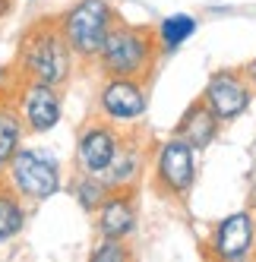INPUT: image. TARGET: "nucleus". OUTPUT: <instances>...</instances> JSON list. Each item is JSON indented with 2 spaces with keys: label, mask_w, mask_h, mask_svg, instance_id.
Returning a JSON list of instances; mask_svg holds the SVG:
<instances>
[{
  "label": "nucleus",
  "mask_w": 256,
  "mask_h": 262,
  "mask_svg": "<svg viewBox=\"0 0 256 262\" xmlns=\"http://www.w3.org/2000/svg\"><path fill=\"white\" fill-rule=\"evenodd\" d=\"M73 48L67 45L57 19H41L26 29L19 51H16V70L23 79H41L48 85H67L73 76Z\"/></svg>",
  "instance_id": "nucleus-1"
},
{
  "label": "nucleus",
  "mask_w": 256,
  "mask_h": 262,
  "mask_svg": "<svg viewBox=\"0 0 256 262\" xmlns=\"http://www.w3.org/2000/svg\"><path fill=\"white\" fill-rule=\"evenodd\" d=\"M158 38H155V29H145V26H130L117 19L108 32V38L98 51V67L104 76H133L142 79L145 73L152 70L155 57H158Z\"/></svg>",
  "instance_id": "nucleus-2"
},
{
  "label": "nucleus",
  "mask_w": 256,
  "mask_h": 262,
  "mask_svg": "<svg viewBox=\"0 0 256 262\" xmlns=\"http://www.w3.org/2000/svg\"><path fill=\"white\" fill-rule=\"evenodd\" d=\"M57 23L73 54L82 60H95L108 32L117 23V13L108 0H76L63 16H57Z\"/></svg>",
  "instance_id": "nucleus-3"
},
{
  "label": "nucleus",
  "mask_w": 256,
  "mask_h": 262,
  "mask_svg": "<svg viewBox=\"0 0 256 262\" xmlns=\"http://www.w3.org/2000/svg\"><path fill=\"white\" fill-rule=\"evenodd\" d=\"M7 180L13 193L26 202H45L60 190V164L51 152L41 148H23L13 155L7 167Z\"/></svg>",
  "instance_id": "nucleus-4"
},
{
  "label": "nucleus",
  "mask_w": 256,
  "mask_h": 262,
  "mask_svg": "<svg viewBox=\"0 0 256 262\" xmlns=\"http://www.w3.org/2000/svg\"><path fill=\"white\" fill-rule=\"evenodd\" d=\"M155 164V186L164 196L187 199L193 183H196V148L187 139H168L158 145V152L152 158Z\"/></svg>",
  "instance_id": "nucleus-5"
},
{
  "label": "nucleus",
  "mask_w": 256,
  "mask_h": 262,
  "mask_svg": "<svg viewBox=\"0 0 256 262\" xmlns=\"http://www.w3.org/2000/svg\"><path fill=\"white\" fill-rule=\"evenodd\" d=\"M16 114H19L26 133H51L63 117V101H60V89L48 85L41 79H23L19 92H16Z\"/></svg>",
  "instance_id": "nucleus-6"
},
{
  "label": "nucleus",
  "mask_w": 256,
  "mask_h": 262,
  "mask_svg": "<svg viewBox=\"0 0 256 262\" xmlns=\"http://www.w3.org/2000/svg\"><path fill=\"white\" fill-rule=\"evenodd\" d=\"M250 98H253V79H247L241 70L212 73L203 92V101L218 123H234L237 117H244L250 107Z\"/></svg>",
  "instance_id": "nucleus-7"
},
{
  "label": "nucleus",
  "mask_w": 256,
  "mask_h": 262,
  "mask_svg": "<svg viewBox=\"0 0 256 262\" xmlns=\"http://www.w3.org/2000/svg\"><path fill=\"white\" fill-rule=\"evenodd\" d=\"M117 145H120L117 123H111L108 117L89 120L76 136V171L101 177L108 167H111Z\"/></svg>",
  "instance_id": "nucleus-8"
},
{
  "label": "nucleus",
  "mask_w": 256,
  "mask_h": 262,
  "mask_svg": "<svg viewBox=\"0 0 256 262\" xmlns=\"http://www.w3.org/2000/svg\"><path fill=\"white\" fill-rule=\"evenodd\" d=\"M145 107H149V98H145L142 79L133 76H104L101 89H98V114L108 117L111 123H136Z\"/></svg>",
  "instance_id": "nucleus-9"
},
{
  "label": "nucleus",
  "mask_w": 256,
  "mask_h": 262,
  "mask_svg": "<svg viewBox=\"0 0 256 262\" xmlns=\"http://www.w3.org/2000/svg\"><path fill=\"white\" fill-rule=\"evenodd\" d=\"M256 247V221L250 212H234L225 221L215 224L212 231V256L225 259V262H241L247 256H253Z\"/></svg>",
  "instance_id": "nucleus-10"
},
{
  "label": "nucleus",
  "mask_w": 256,
  "mask_h": 262,
  "mask_svg": "<svg viewBox=\"0 0 256 262\" xmlns=\"http://www.w3.org/2000/svg\"><path fill=\"white\" fill-rule=\"evenodd\" d=\"M95 228H98L101 237H114V240H126L136 231V196H133V186L111 190L104 196V202L95 209Z\"/></svg>",
  "instance_id": "nucleus-11"
},
{
  "label": "nucleus",
  "mask_w": 256,
  "mask_h": 262,
  "mask_svg": "<svg viewBox=\"0 0 256 262\" xmlns=\"http://www.w3.org/2000/svg\"><path fill=\"white\" fill-rule=\"evenodd\" d=\"M142 167H145V148H142V142L133 139V136H120L114 161H111V167H108L101 177H104V183L111 186V190H123V186H133L136 183V177L142 174Z\"/></svg>",
  "instance_id": "nucleus-12"
},
{
  "label": "nucleus",
  "mask_w": 256,
  "mask_h": 262,
  "mask_svg": "<svg viewBox=\"0 0 256 262\" xmlns=\"http://www.w3.org/2000/svg\"><path fill=\"white\" fill-rule=\"evenodd\" d=\"M218 126H222V123L215 120V114L206 107V101L196 98V101L184 111V117H180V123H177V129H174V136L187 139V142L196 148V152H203V148H209V145L215 142Z\"/></svg>",
  "instance_id": "nucleus-13"
},
{
  "label": "nucleus",
  "mask_w": 256,
  "mask_h": 262,
  "mask_svg": "<svg viewBox=\"0 0 256 262\" xmlns=\"http://www.w3.org/2000/svg\"><path fill=\"white\" fill-rule=\"evenodd\" d=\"M23 136H26V126H23L19 114H16V107L0 104V174H7L13 155L23 145Z\"/></svg>",
  "instance_id": "nucleus-14"
},
{
  "label": "nucleus",
  "mask_w": 256,
  "mask_h": 262,
  "mask_svg": "<svg viewBox=\"0 0 256 262\" xmlns=\"http://www.w3.org/2000/svg\"><path fill=\"white\" fill-rule=\"evenodd\" d=\"M26 228V199L13 193V186H0V247L19 237Z\"/></svg>",
  "instance_id": "nucleus-15"
},
{
  "label": "nucleus",
  "mask_w": 256,
  "mask_h": 262,
  "mask_svg": "<svg viewBox=\"0 0 256 262\" xmlns=\"http://www.w3.org/2000/svg\"><path fill=\"white\" fill-rule=\"evenodd\" d=\"M196 32V19L190 13H174L168 19H161V26L155 29V38H158V48L161 51H174L180 48L190 35Z\"/></svg>",
  "instance_id": "nucleus-16"
},
{
  "label": "nucleus",
  "mask_w": 256,
  "mask_h": 262,
  "mask_svg": "<svg viewBox=\"0 0 256 262\" xmlns=\"http://www.w3.org/2000/svg\"><path fill=\"white\" fill-rule=\"evenodd\" d=\"M111 193V186L104 183V177H95V174H79L73 180V196L82 205L86 212H95L98 205L104 202V196Z\"/></svg>",
  "instance_id": "nucleus-17"
},
{
  "label": "nucleus",
  "mask_w": 256,
  "mask_h": 262,
  "mask_svg": "<svg viewBox=\"0 0 256 262\" xmlns=\"http://www.w3.org/2000/svg\"><path fill=\"white\" fill-rule=\"evenodd\" d=\"M89 259H92V262H123V259H130V250H126V243H123V240L101 237V240H98V247L89 253Z\"/></svg>",
  "instance_id": "nucleus-18"
},
{
  "label": "nucleus",
  "mask_w": 256,
  "mask_h": 262,
  "mask_svg": "<svg viewBox=\"0 0 256 262\" xmlns=\"http://www.w3.org/2000/svg\"><path fill=\"white\" fill-rule=\"evenodd\" d=\"M7 76H10V70L0 67V92H4V85H7Z\"/></svg>",
  "instance_id": "nucleus-19"
},
{
  "label": "nucleus",
  "mask_w": 256,
  "mask_h": 262,
  "mask_svg": "<svg viewBox=\"0 0 256 262\" xmlns=\"http://www.w3.org/2000/svg\"><path fill=\"white\" fill-rule=\"evenodd\" d=\"M10 4H13V0H0V16H7V13H10Z\"/></svg>",
  "instance_id": "nucleus-20"
},
{
  "label": "nucleus",
  "mask_w": 256,
  "mask_h": 262,
  "mask_svg": "<svg viewBox=\"0 0 256 262\" xmlns=\"http://www.w3.org/2000/svg\"><path fill=\"white\" fill-rule=\"evenodd\" d=\"M250 205L256 209V183H253V190H250Z\"/></svg>",
  "instance_id": "nucleus-21"
},
{
  "label": "nucleus",
  "mask_w": 256,
  "mask_h": 262,
  "mask_svg": "<svg viewBox=\"0 0 256 262\" xmlns=\"http://www.w3.org/2000/svg\"><path fill=\"white\" fill-rule=\"evenodd\" d=\"M250 79H253V85H256V60H253V67H250Z\"/></svg>",
  "instance_id": "nucleus-22"
}]
</instances>
